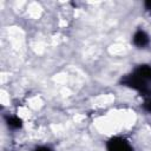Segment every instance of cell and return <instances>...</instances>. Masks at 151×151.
<instances>
[{
	"label": "cell",
	"mask_w": 151,
	"mask_h": 151,
	"mask_svg": "<svg viewBox=\"0 0 151 151\" xmlns=\"http://www.w3.org/2000/svg\"><path fill=\"white\" fill-rule=\"evenodd\" d=\"M8 125H11L12 127H19L21 125V120L17 117H11L8 119Z\"/></svg>",
	"instance_id": "3"
},
{
	"label": "cell",
	"mask_w": 151,
	"mask_h": 151,
	"mask_svg": "<svg viewBox=\"0 0 151 151\" xmlns=\"http://www.w3.org/2000/svg\"><path fill=\"white\" fill-rule=\"evenodd\" d=\"M146 6H147V7H149V8L151 9V1H149V2H146Z\"/></svg>",
	"instance_id": "6"
},
{
	"label": "cell",
	"mask_w": 151,
	"mask_h": 151,
	"mask_svg": "<svg viewBox=\"0 0 151 151\" xmlns=\"http://www.w3.org/2000/svg\"><path fill=\"white\" fill-rule=\"evenodd\" d=\"M107 150L109 151H132V147L125 139L120 137H114L107 142Z\"/></svg>",
	"instance_id": "1"
},
{
	"label": "cell",
	"mask_w": 151,
	"mask_h": 151,
	"mask_svg": "<svg viewBox=\"0 0 151 151\" xmlns=\"http://www.w3.org/2000/svg\"><path fill=\"white\" fill-rule=\"evenodd\" d=\"M145 107L147 109V111L151 112V98H150L149 100H146V103H145Z\"/></svg>",
	"instance_id": "4"
},
{
	"label": "cell",
	"mask_w": 151,
	"mask_h": 151,
	"mask_svg": "<svg viewBox=\"0 0 151 151\" xmlns=\"http://www.w3.org/2000/svg\"><path fill=\"white\" fill-rule=\"evenodd\" d=\"M133 42L138 47H144V46H146L149 44V37H147V34L144 31L139 29L133 35Z\"/></svg>",
	"instance_id": "2"
},
{
	"label": "cell",
	"mask_w": 151,
	"mask_h": 151,
	"mask_svg": "<svg viewBox=\"0 0 151 151\" xmlns=\"http://www.w3.org/2000/svg\"><path fill=\"white\" fill-rule=\"evenodd\" d=\"M35 151H51V150H48V149H46V147H40V149H37Z\"/></svg>",
	"instance_id": "5"
}]
</instances>
